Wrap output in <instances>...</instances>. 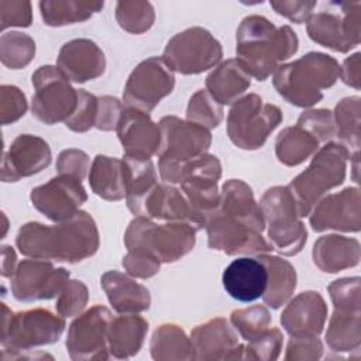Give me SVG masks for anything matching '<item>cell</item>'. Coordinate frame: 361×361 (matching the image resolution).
Here are the masks:
<instances>
[{
    "label": "cell",
    "instance_id": "49",
    "mask_svg": "<svg viewBox=\"0 0 361 361\" xmlns=\"http://www.w3.org/2000/svg\"><path fill=\"white\" fill-rule=\"evenodd\" d=\"M27 111V100L24 93L13 85L0 87V120L3 126L13 124Z\"/></svg>",
    "mask_w": 361,
    "mask_h": 361
},
{
    "label": "cell",
    "instance_id": "42",
    "mask_svg": "<svg viewBox=\"0 0 361 361\" xmlns=\"http://www.w3.org/2000/svg\"><path fill=\"white\" fill-rule=\"evenodd\" d=\"M230 320L233 327L238 331V334L244 340L251 341L259 334H262L267 329H269L272 316L267 306L254 305L245 309L233 310Z\"/></svg>",
    "mask_w": 361,
    "mask_h": 361
},
{
    "label": "cell",
    "instance_id": "39",
    "mask_svg": "<svg viewBox=\"0 0 361 361\" xmlns=\"http://www.w3.org/2000/svg\"><path fill=\"white\" fill-rule=\"evenodd\" d=\"M103 1H73L54 0L39 1V11L44 24L61 27L73 23H82L103 8Z\"/></svg>",
    "mask_w": 361,
    "mask_h": 361
},
{
    "label": "cell",
    "instance_id": "29",
    "mask_svg": "<svg viewBox=\"0 0 361 361\" xmlns=\"http://www.w3.org/2000/svg\"><path fill=\"white\" fill-rule=\"evenodd\" d=\"M314 265L327 274H334L358 265L360 243L355 238L338 234L322 235L314 241L312 251Z\"/></svg>",
    "mask_w": 361,
    "mask_h": 361
},
{
    "label": "cell",
    "instance_id": "44",
    "mask_svg": "<svg viewBox=\"0 0 361 361\" xmlns=\"http://www.w3.org/2000/svg\"><path fill=\"white\" fill-rule=\"evenodd\" d=\"M283 336L278 327H269L262 334L248 341L244 345L243 358L244 360H259V361H272L279 357L282 350Z\"/></svg>",
    "mask_w": 361,
    "mask_h": 361
},
{
    "label": "cell",
    "instance_id": "25",
    "mask_svg": "<svg viewBox=\"0 0 361 361\" xmlns=\"http://www.w3.org/2000/svg\"><path fill=\"white\" fill-rule=\"evenodd\" d=\"M327 319V305L316 290H306L295 296L281 314L282 327L292 337L319 336Z\"/></svg>",
    "mask_w": 361,
    "mask_h": 361
},
{
    "label": "cell",
    "instance_id": "55",
    "mask_svg": "<svg viewBox=\"0 0 361 361\" xmlns=\"http://www.w3.org/2000/svg\"><path fill=\"white\" fill-rule=\"evenodd\" d=\"M271 7L281 16L289 18L290 21L296 24L306 23L310 16L313 8L316 7V1H299V0H279V1H271Z\"/></svg>",
    "mask_w": 361,
    "mask_h": 361
},
{
    "label": "cell",
    "instance_id": "40",
    "mask_svg": "<svg viewBox=\"0 0 361 361\" xmlns=\"http://www.w3.org/2000/svg\"><path fill=\"white\" fill-rule=\"evenodd\" d=\"M35 55L34 39L20 31L3 32L0 37V59L10 69L27 66Z\"/></svg>",
    "mask_w": 361,
    "mask_h": 361
},
{
    "label": "cell",
    "instance_id": "2",
    "mask_svg": "<svg viewBox=\"0 0 361 361\" xmlns=\"http://www.w3.org/2000/svg\"><path fill=\"white\" fill-rule=\"evenodd\" d=\"M237 59L250 76L265 80L281 62L290 58L299 45L289 25L276 27L264 16H248L237 28Z\"/></svg>",
    "mask_w": 361,
    "mask_h": 361
},
{
    "label": "cell",
    "instance_id": "34",
    "mask_svg": "<svg viewBox=\"0 0 361 361\" xmlns=\"http://www.w3.org/2000/svg\"><path fill=\"white\" fill-rule=\"evenodd\" d=\"M149 350L151 357L158 361L195 360L190 337L175 323H164L154 331Z\"/></svg>",
    "mask_w": 361,
    "mask_h": 361
},
{
    "label": "cell",
    "instance_id": "6",
    "mask_svg": "<svg viewBox=\"0 0 361 361\" xmlns=\"http://www.w3.org/2000/svg\"><path fill=\"white\" fill-rule=\"evenodd\" d=\"M197 230L186 221L157 224L151 219L135 216L126 230L124 244L128 251H142L161 264L175 262L189 254L196 241Z\"/></svg>",
    "mask_w": 361,
    "mask_h": 361
},
{
    "label": "cell",
    "instance_id": "54",
    "mask_svg": "<svg viewBox=\"0 0 361 361\" xmlns=\"http://www.w3.org/2000/svg\"><path fill=\"white\" fill-rule=\"evenodd\" d=\"M123 109L124 107L117 97H113V96L99 97V107H97V117H96L94 127L102 131L116 130Z\"/></svg>",
    "mask_w": 361,
    "mask_h": 361
},
{
    "label": "cell",
    "instance_id": "1",
    "mask_svg": "<svg viewBox=\"0 0 361 361\" xmlns=\"http://www.w3.org/2000/svg\"><path fill=\"white\" fill-rule=\"evenodd\" d=\"M16 245L30 258L76 264L96 254L100 238L93 217L79 210L69 220L54 226L25 223L17 233Z\"/></svg>",
    "mask_w": 361,
    "mask_h": 361
},
{
    "label": "cell",
    "instance_id": "18",
    "mask_svg": "<svg viewBox=\"0 0 361 361\" xmlns=\"http://www.w3.org/2000/svg\"><path fill=\"white\" fill-rule=\"evenodd\" d=\"M204 227L209 247L227 255H259L272 251L259 231L217 212L207 217Z\"/></svg>",
    "mask_w": 361,
    "mask_h": 361
},
{
    "label": "cell",
    "instance_id": "30",
    "mask_svg": "<svg viewBox=\"0 0 361 361\" xmlns=\"http://www.w3.org/2000/svg\"><path fill=\"white\" fill-rule=\"evenodd\" d=\"M147 331L148 322L137 313L113 317L107 333L110 355L117 360L134 357L141 350Z\"/></svg>",
    "mask_w": 361,
    "mask_h": 361
},
{
    "label": "cell",
    "instance_id": "53",
    "mask_svg": "<svg viewBox=\"0 0 361 361\" xmlns=\"http://www.w3.org/2000/svg\"><path fill=\"white\" fill-rule=\"evenodd\" d=\"M123 267L128 275L147 279L159 272L161 262L147 252L128 251L123 258Z\"/></svg>",
    "mask_w": 361,
    "mask_h": 361
},
{
    "label": "cell",
    "instance_id": "24",
    "mask_svg": "<svg viewBox=\"0 0 361 361\" xmlns=\"http://www.w3.org/2000/svg\"><path fill=\"white\" fill-rule=\"evenodd\" d=\"M56 66L71 82L85 83L104 73L106 58L94 41L76 38L62 45Z\"/></svg>",
    "mask_w": 361,
    "mask_h": 361
},
{
    "label": "cell",
    "instance_id": "23",
    "mask_svg": "<svg viewBox=\"0 0 361 361\" xmlns=\"http://www.w3.org/2000/svg\"><path fill=\"white\" fill-rule=\"evenodd\" d=\"M135 216L165 221H186L197 231L206 226V220L190 207L180 190L165 182L155 185L142 200Z\"/></svg>",
    "mask_w": 361,
    "mask_h": 361
},
{
    "label": "cell",
    "instance_id": "51",
    "mask_svg": "<svg viewBox=\"0 0 361 361\" xmlns=\"http://www.w3.org/2000/svg\"><path fill=\"white\" fill-rule=\"evenodd\" d=\"M32 21L30 1H0V30L8 27H28Z\"/></svg>",
    "mask_w": 361,
    "mask_h": 361
},
{
    "label": "cell",
    "instance_id": "33",
    "mask_svg": "<svg viewBox=\"0 0 361 361\" xmlns=\"http://www.w3.org/2000/svg\"><path fill=\"white\" fill-rule=\"evenodd\" d=\"M89 185L99 197L117 202L126 197V176L123 159L96 155L89 172Z\"/></svg>",
    "mask_w": 361,
    "mask_h": 361
},
{
    "label": "cell",
    "instance_id": "5",
    "mask_svg": "<svg viewBox=\"0 0 361 361\" xmlns=\"http://www.w3.org/2000/svg\"><path fill=\"white\" fill-rule=\"evenodd\" d=\"M348 158V151L340 142L329 141L314 152L309 166L290 180L288 188L300 217L307 216L330 189L344 182Z\"/></svg>",
    "mask_w": 361,
    "mask_h": 361
},
{
    "label": "cell",
    "instance_id": "43",
    "mask_svg": "<svg viewBox=\"0 0 361 361\" xmlns=\"http://www.w3.org/2000/svg\"><path fill=\"white\" fill-rule=\"evenodd\" d=\"M223 106L219 104L206 89H199L186 107V120L207 130L216 128L223 120Z\"/></svg>",
    "mask_w": 361,
    "mask_h": 361
},
{
    "label": "cell",
    "instance_id": "7",
    "mask_svg": "<svg viewBox=\"0 0 361 361\" xmlns=\"http://www.w3.org/2000/svg\"><path fill=\"white\" fill-rule=\"evenodd\" d=\"M272 250L292 257L302 251L307 230L300 220L293 195L288 186H272L265 190L258 203Z\"/></svg>",
    "mask_w": 361,
    "mask_h": 361
},
{
    "label": "cell",
    "instance_id": "52",
    "mask_svg": "<svg viewBox=\"0 0 361 361\" xmlns=\"http://www.w3.org/2000/svg\"><path fill=\"white\" fill-rule=\"evenodd\" d=\"M323 353V344L317 336H302V337H292L286 347L285 360L286 361H296V360H319Z\"/></svg>",
    "mask_w": 361,
    "mask_h": 361
},
{
    "label": "cell",
    "instance_id": "11",
    "mask_svg": "<svg viewBox=\"0 0 361 361\" xmlns=\"http://www.w3.org/2000/svg\"><path fill=\"white\" fill-rule=\"evenodd\" d=\"M32 86L31 111L44 124L65 123L76 110L78 89L58 66H39L32 73Z\"/></svg>",
    "mask_w": 361,
    "mask_h": 361
},
{
    "label": "cell",
    "instance_id": "50",
    "mask_svg": "<svg viewBox=\"0 0 361 361\" xmlns=\"http://www.w3.org/2000/svg\"><path fill=\"white\" fill-rule=\"evenodd\" d=\"M90 169V158L82 149H63L56 159V171L59 175H69L83 180Z\"/></svg>",
    "mask_w": 361,
    "mask_h": 361
},
{
    "label": "cell",
    "instance_id": "22",
    "mask_svg": "<svg viewBox=\"0 0 361 361\" xmlns=\"http://www.w3.org/2000/svg\"><path fill=\"white\" fill-rule=\"evenodd\" d=\"M124 155L138 159H149L157 155L161 142V130L148 113L124 107L116 127Z\"/></svg>",
    "mask_w": 361,
    "mask_h": 361
},
{
    "label": "cell",
    "instance_id": "26",
    "mask_svg": "<svg viewBox=\"0 0 361 361\" xmlns=\"http://www.w3.org/2000/svg\"><path fill=\"white\" fill-rule=\"evenodd\" d=\"M267 269L258 258L241 257L230 262L221 276L226 292L235 300L254 302L267 288Z\"/></svg>",
    "mask_w": 361,
    "mask_h": 361
},
{
    "label": "cell",
    "instance_id": "45",
    "mask_svg": "<svg viewBox=\"0 0 361 361\" xmlns=\"http://www.w3.org/2000/svg\"><path fill=\"white\" fill-rule=\"evenodd\" d=\"M89 300L87 286L78 279H68L56 296V312L62 317H73L83 312Z\"/></svg>",
    "mask_w": 361,
    "mask_h": 361
},
{
    "label": "cell",
    "instance_id": "32",
    "mask_svg": "<svg viewBox=\"0 0 361 361\" xmlns=\"http://www.w3.org/2000/svg\"><path fill=\"white\" fill-rule=\"evenodd\" d=\"M258 259L264 264L268 275L267 288L261 298L268 307L279 309L292 298L296 289V271L289 261L276 255L259 254Z\"/></svg>",
    "mask_w": 361,
    "mask_h": 361
},
{
    "label": "cell",
    "instance_id": "31",
    "mask_svg": "<svg viewBox=\"0 0 361 361\" xmlns=\"http://www.w3.org/2000/svg\"><path fill=\"white\" fill-rule=\"evenodd\" d=\"M250 85L251 76L237 58L221 62L206 78V90L221 106L235 103Z\"/></svg>",
    "mask_w": 361,
    "mask_h": 361
},
{
    "label": "cell",
    "instance_id": "37",
    "mask_svg": "<svg viewBox=\"0 0 361 361\" xmlns=\"http://www.w3.org/2000/svg\"><path fill=\"white\" fill-rule=\"evenodd\" d=\"M360 310L334 309L327 331L326 343L333 351H355L361 345V316Z\"/></svg>",
    "mask_w": 361,
    "mask_h": 361
},
{
    "label": "cell",
    "instance_id": "35",
    "mask_svg": "<svg viewBox=\"0 0 361 361\" xmlns=\"http://www.w3.org/2000/svg\"><path fill=\"white\" fill-rule=\"evenodd\" d=\"M126 200L131 213L137 214L145 196L155 188L157 172L151 159H138L124 155Z\"/></svg>",
    "mask_w": 361,
    "mask_h": 361
},
{
    "label": "cell",
    "instance_id": "57",
    "mask_svg": "<svg viewBox=\"0 0 361 361\" xmlns=\"http://www.w3.org/2000/svg\"><path fill=\"white\" fill-rule=\"evenodd\" d=\"M16 252L13 247L3 245L1 247V275L4 278H11L16 271Z\"/></svg>",
    "mask_w": 361,
    "mask_h": 361
},
{
    "label": "cell",
    "instance_id": "13",
    "mask_svg": "<svg viewBox=\"0 0 361 361\" xmlns=\"http://www.w3.org/2000/svg\"><path fill=\"white\" fill-rule=\"evenodd\" d=\"M173 71L162 58L151 56L140 62L130 73L124 86L123 102L126 107L149 113L173 90Z\"/></svg>",
    "mask_w": 361,
    "mask_h": 361
},
{
    "label": "cell",
    "instance_id": "15",
    "mask_svg": "<svg viewBox=\"0 0 361 361\" xmlns=\"http://www.w3.org/2000/svg\"><path fill=\"white\" fill-rule=\"evenodd\" d=\"M221 178V164L217 157L203 154L182 168V192L190 207L207 220L220 203L217 182Z\"/></svg>",
    "mask_w": 361,
    "mask_h": 361
},
{
    "label": "cell",
    "instance_id": "4",
    "mask_svg": "<svg viewBox=\"0 0 361 361\" xmlns=\"http://www.w3.org/2000/svg\"><path fill=\"white\" fill-rule=\"evenodd\" d=\"M161 142L157 151L158 172L165 183H180L182 168L207 152L212 134L207 128L176 116H165L158 123Z\"/></svg>",
    "mask_w": 361,
    "mask_h": 361
},
{
    "label": "cell",
    "instance_id": "10",
    "mask_svg": "<svg viewBox=\"0 0 361 361\" xmlns=\"http://www.w3.org/2000/svg\"><path fill=\"white\" fill-rule=\"evenodd\" d=\"M282 111L278 106L250 93L238 99L227 114V135L241 149L261 148L268 135L281 124Z\"/></svg>",
    "mask_w": 361,
    "mask_h": 361
},
{
    "label": "cell",
    "instance_id": "12",
    "mask_svg": "<svg viewBox=\"0 0 361 361\" xmlns=\"http://www.w3.org/2000/svg\"><path fill=\"white\" fill-rule=\"evenodd\" d=\"M223 58L220 42L202 27H190L175 34L165 45L162 59L182 75L202 73L216 66Z\"/></svg>",
    "mask_w": 361,
    "mask_h": 361
},
{
    "label": "cell",
    "instance_id": "46",
    "mask_svg": "<svg viewBox=\"0 0 361 361\" xmlns=\"http://www.w3.org/2000/svg\"><path fill=\"white\" fill-rule=\"evenodd\" d=\"M99 97L78 89V106L73 114L65 121V126L75 133H86L96 124Z\"/></svg>",
    "mask_w": 361,
    "mask_h": 361
},
{
    "label": "cell",
    "instance_id": "16",
    "mask_svg": "<svg viewBox=\"0 0 361 361\" xmlns=\"http://www.w3.org/2000/svg\"><path fill=\"white\" fill-rule=\"evenodd\" d=\"M69 271L47 259H23L11 276V293L20 302L56 298L69 279Z\"/></svg>",
    "mask_w": 361,
    "mask_h": 361
},
{
    "label": "cell",
    "instance_id": "38",
    "mask_svg": "<svg viewBox=\"0 0 361 361\" xmlns=\"http://www.w3.org/2000/svg\"><path fill=\"white\" fill-rule=\"evenodd\" d=\"M333 121L336 135L348 151L350 158L358 155L361 142V99L358 96L341 99L334 109Z\"/></svg>",
    "mask_w": 361,
    "mask_h": 361
},
{
    "label": "cell",
    "instance_id": "27",
    "mask_svg": "<svg viewBox=\"0 0 361 361\" xmlns=\"http://www.w3.org/2000/svg\"><path fill=\"white\" fill-rule=\"evenodd\" d=\"M216 212L241 221L259 233L265 230L261 209L254 199L251 188L244 180L230 179L224 182L220 192V203Z\"/></svg>",
    "mask_w": 361,
    "mask_h": 361
},
{
    "label": "cell",
    "instance_id": "21",
    "mask_svg": "<svg viewBox=\"0 0 361 361\" xmlns=\"http://www.w3.org/2000/svg\"><path fill=\"white\" fill-rule=\"evenodd\" d=\"M195 360H241L244 345L237 330L224 317H214L190 333Z\"/></svg>",
    "mask_w": 361,
    "mask_h": 361
},
{
    "label": "cell",
    "instance_id": "56",
    "mask_svg": "<svg viewBox=\"0 0 361 361\" xmlns=\"http://www.w3.org/2000/svg\"><path fill=\"white\" fill-rule=\"evenodd\" d=\"M340 78L341 80L360 90L361 87V54L355 52L354 55L344 59L343 65L340 66Z\"/></svg>",
    "mask_w": 361,
    "mask_h": 361
},
{
    "label": "cell",
    "instance_id": "48",
    "mask_svg": "<svg viewBox=\"0 0 361 361\" xmlns=\"http://www.w3.org/2000/svg\"><path fill=\"white\" fill-rule=\"evenodd\" d=\"M296 124L309 131L319 142H327L336 135L333 114L327 109L303 111Z\"/></svg>",
    "mask_w": 361,
    "mask_h": 361
},
{
    "label": "cell",
    "instance_id": "9",
    "mask_svg": "<svg viewBox=\"0 0 361 361\" xmlns=\"http://www.w3.org/2000/svg\"><path fill=\"white\" fill-rule=\"evenodd\" d=\"M312 41L345 54L361 41V3L330 1L306 21Z\"/></svg>",
    "mask_w": 361,
    "mask_h": 361
},
{
    "label": "cell",
    "instance_id": "36",
    "mask_svg": "<svg viewBox=\"0 0 361 361\" xmlns=\"http://www.w3.org/2000/svg\"><path fill=\"white\" fill-rule=\"evenodd\" d=\"M320 142L300 126L283 128L275 141V155L278 161L286 166H296L310 158Z\"/></svg>",
    "mask_w": 361,
    "mask_h": 361
},
{
    "label": "cell",
    "instance_id": "28",
    "mask_svg": "<svg viewBox=\"0 0 361 361\" xmlns=\"http://www.w3.org/2000/svg\"><path fill=\"white\" fill-rule=\"evenodd\" d=\"M100 283L113 309L118 313H140L151 306L149 290L138 283L131 275L120 271H107L102 275Z\"/></svg>",
    "mask_w": 361,
    "mask_h": 361
},
{
    "label": "cell",
    "instance_id": "41",
    "mask_svg": "<svg viewBox=\"0 0 361 361\" xmlns=\"http://www.w3.org/2000/svg\"><path fill=\"white\" fill-rule=\"evenodd\" d=\"M116 20L124 31L138 35L151 28L155 11L148 1H118L116 4Z\"/></svg>",
    "mask_w": 361,
    "mask_h": 361
},
{
    "label": "cell",
    "instance_id": "14",
    "mask_svg": "<svg viewBox=\"0 0 361 361\" xmlns=\"http://www.w3.org/2000/svg\"><path fill=\"white\" fill-rule=\"evenodd\" d=\"M113 320L111 312L102 305H94L79 314L69 326L66 348L75 361L109 360L107 333Z\"/></svg>",
    "mask_w": 361,
    "mask_h": 361
},
{
    "label": "cell",
    "instance_id": "3",
    "mask_svg": "<svg viewBox=\"0 0 361 361\" xmlns=\"http://www.w3.org/2000/svg\"><path fill=\"white\" fill-rule=\"evenodd\" d=\"M340 76L336 58L323 52H309L281 65L274 72V87L290 104L310 107L323 99L322 90L331 87Z\"/></svg>",
    "mask_w": 361,
    "mask_h": 361
},
{
    "label": "cell",
    "instance_id": "17",
    "mask_svg": "<svg viewBox=\"0 0 361 361\" xmlns=\"http://www.w3.org/2000/svg\"><path fill=\"white\" fill-rule=\"evenodd\" d=\"M30 199L39 213L55 223H61L79 212V207L87 200V193L82 180L69 175H58L34 188Z\"/></svg>",
    "mask_w": 361,
    "mask_h": 361
},
{
    "label": "cell",
    "instance_id": "19",
    "mask_svg": "<svg viewBox=\"0 0 361 361\" xmlns=\"http://www.w3.org/2000/svg\"><path fill=\"white\" fill-rule=\"evenodd\" d=\"M309 214L310 226L317 233L326 230L358 233L361 228L360 189L345 188L338 193L324 196Z\"/></svg>",
    "mask_w": 361,
    "mask_h": 361
},
{
    "label": "cell",
    "instance_id": "20",
    "mask_svg": "<svg viewBox=\"0 0 361 361\" xmlns=\"http://www.w3.org/2000/svg\"><path fill=\"white\" fill-rule=\"evenodd\" d=\"M51 148L45 140L32 134H20L3 155L1 180L17 182L32 176L51 164Z\"/></svg>",
    "mask_w": 361,
    "mask_h": 361
},
{
    "label": "cell",
    "instance_id": "47",
    "mask_svg": "<svg viewBox=\"0 0 361 361\" xmlns=\"http://www.w3.org/2000/svg\"><path fill=\"white\" fill-rule=\"evenodd\" d=\"M327 290L330 293L334 309L341 310H360L361 307V289L360 278H340L333 281Z\"/></svg>",
    "mask_w": 361,
    "mask_h": 361
},
{
    "label": "cell",
    "instance_id": "8",
    "mask_svg": "<svg viewBox=\"0 0 361 361\" xmlns=\"http://www.w3.org/2000/svg\"><path fill=\"white\" fill-rule=\"evenodd\" d=\"M65 326L63 317L48 309L37 307L14 313L6 303H1L0 343L3 348L30 350L56 343Z\"/></svg>",
    "mask_w": 361,
    "mask_h": 361
}]
</instances>
